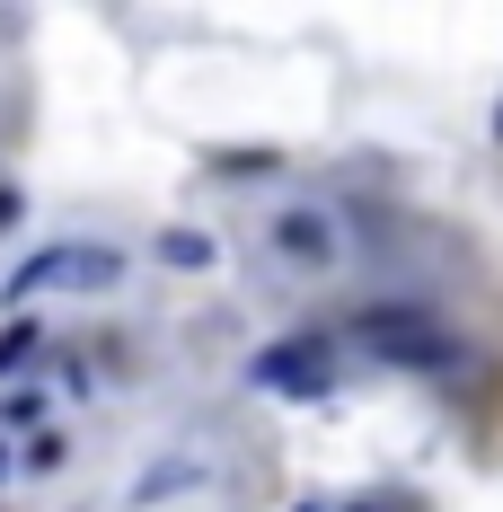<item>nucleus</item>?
<instances>
[{
  "label": "nucleus",
  "mask_w": 503,
  "mask_h": 512,
  "mask_svg": "<svg viewBox=\"0 0 503 512\" xmlns=\"http://www.w3.org/2000/svg\"><path fill=\"white\" fill-rule=\"evenodd\" d=\"M36 354H45V327H36V318H9V336H0V371H27Z\"/></svg>",
  "instance_id": "39448f33"
},
{
  "label": "nucleus",
  "mask_w": 503,
  "mask_h": 512,
  "mask_svg": "<svg viewBox=\"0 0 503 512\" xmlns=\"http://www.w3.org/2000/svg\"><path fill=\"white\" fill-rule=\"evenodd\" d=\"M115 283H124V248H106V239H53V248L18 256V274L0 292L36 301V292H115Z\"/></svg>",
  "instance_id": "f257e3e1"
},
{
  "label": "nucleus",
  "mask_w": 503,
  "mask_h": 512,
  "mask_svg": "<svg viewBox=\"0 0 503 512\" xmlns=\"http://www.w3.org/2000/svg\"><path fill=\"white\" fill-rule=\"evenodd\" d=\"M353 512H362V504H353Z\"/></svg>",
  "instance_id": "9d476101"
},
{
  "label": "nucleus",
  "mask_w": 503,
  "mask_h": 512,
  "mask_svg": "<svg viewBox=\"0 0 503 512\" xmlns=\"http://www.w3.org/2000/svg\"><path fill=\"white\" fill-rule=\"evenodd\" d=\"M18 221H27V195H18V186H0V230H18Z\"/></svg>",
  "instance_id": "6e6552de"
},
{
  "label": "nucleus",
  "mask_w": 503,
  "mask_h": 512,
  "mask_svg": "<svg viewBox=\"0 0 503 512\" xmlns=\"http://www.w3.org/2000/svg\"><path fill=\"white\" fill-rule=\"evenodd\" d=\"M274 248L301 256V265H327V256H336V221L318 204H292V212H274Z\"/></svg>",
  "instance_id": "20e7f679"
},
{
  "label": "nucleus",
  "mask_w": 503,
  "mask_h": 512,
  "mask_svg": "<svg viewBox=\"0 0 503 512\" xmlns=\"http://www.w3.org/2000/svg\"><path fill=\"white\" fill-rule=\"evenodd\" d=\"M0 424H45V389H18V398L0 407Z\"/></svg>",
  "instance_id": "0eeeda50"
},
{
  "label": "nucleus",
  "mask_w": 503,
  "mask_h": 512,
  "mask_svg": "<svg viewBox=\"0 0 503 512\" xmlns=\"http://www.w3.org/2000/svg\"><path fill=\"white\" fill-rule=\"evenodd\" d=\"M159 265H186L195 274V265H212V239L203 230H159Z\"/></svg>",
  "instance_id": "423d86ee"
},
{
  "label": "nucleus",
  "mask_w": 503,
  "mask_h": 512,
  "mask_svg": "<svg viewBox=\"0 0 503 512\" xmlns=\"http://www.w3.org/2000/svg\"><path fill=\"white\" fill-rule=\"evenodd\" d=\"M353 336H362L380 362H406V371H442V362H459V345L424 318V309H406V301H398V309H362V318H353Z\"/></svg>",
  "instance_id": "f03ea898"
},
{
  "label": "nucleus",
  "mask_w": 503,
  "mask_h": 512,
  "mask_svg": "<svg viewBox=\"0 0 503 512\" xmlns=\"http://www.w3.org/2000/svg\"><path fill=\"white\" fill-rule=\"evenodd\" d=\"M0 477H9V451H0Z\"/></svg>",
  "instance_id": "1a4fd4ad"
},
{
  "label": "nucleus",
  "mask_w": 503,
  "mask_h": 512,
  "mask_svg": "<svg viewBox=\"0 0 503 512\" xmlns=\"http://www.w3.org/2000/svg\"><path fill=\"white\" fill-rule=\"evenodd\" d=\"M256 389H274V398H327L336 389V345L327 336H283V345H265L248 362Z\"/></svg>",
  "instance_id": "7ed1b4c3"
}]
</instances>
